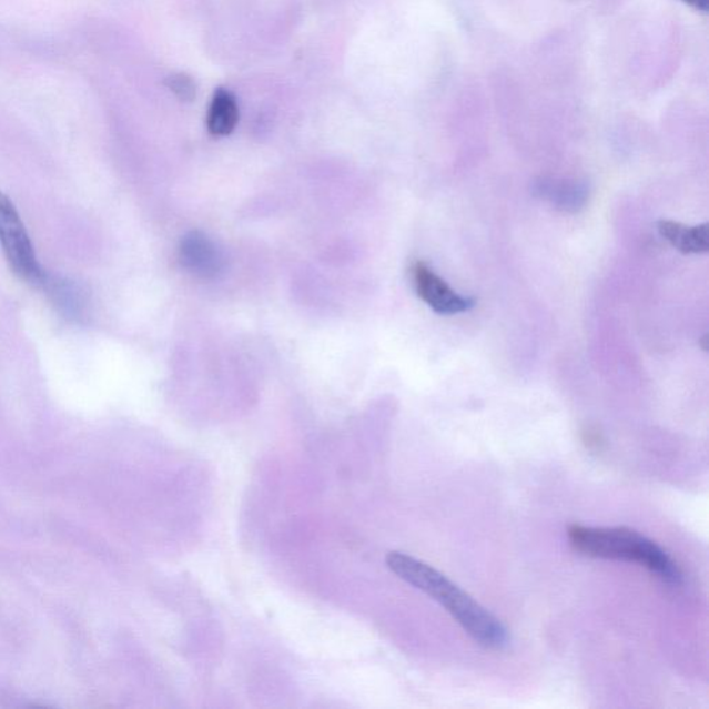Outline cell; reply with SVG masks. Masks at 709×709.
<instances>
[{
    "instance_id": "cell-8",
    "label": "cell",
    "mask_w": 709,
    "mask_h": 709,
    "mask_svg": "<svg viewBox=\"0 0 709 709\" xmlns=\"http://www.w3.org/2000/svg\"><path fill=\"white\" fill-rule=\"evenodd\" d=\"M239 105L231 92L217 89L212 99L206 128L212 136H227L234 131L239 122Z\"/></svg>"
},
{
    "instance_id": "cell-2",
    "label": "cell",
    "mask_w": 709,
    "mask_h": 709,
    "mask_svg": "<svg viewBox=\"0 0 709 709\" xmlns=\"http://www.w3.org/2000/svg\"><path fill=\"white\" fill-rule=\"evenodd\" d=\"M568 540L573 549L580 555L636 563L656 574L664 583H683V574L673 558L656 541L635 529L571 526L568 528Z\"/></svg>"
},
{
    "instance_id": "cell-1",
    "label": "cell",
    "mask_w": 709,
    "mask_h": 709,
    "mask_svg": "<svg viewBox=\"0 0 709 709\" xmlns=\"http://www.w3.org/2000/svg\"><path fill=\"white\" fill-rule=\"evenodd\" d=\"M385 564L396 577L445 607L479 646L504 650L509 645V632L505 625L438 569L401 551H389L385 556Z\"/></svg>"
},
{
    "instance_id": "cell-3",
    "label": "cell",
    "mask_w": 709,
    "mask_h": 709,
    "mask_svg": "<svg viewBox=\"0 0 709 709\" xmlns=\"http://www.w3.org/2000/svg\"><path fill=\"white\" fill-rule=\"evenodd\" d=\"M0 245L11 271L30 283H42L43 272L19 212L8 195L0 192Z\"/></svg>"
},
{
    "instance_id": "cell-6",
    "label": "cell",
    "mask_w": 709,
    "mask_h": 709,
    "mask_svg": "<svg viewBox=\"0 0 709 709\" xmlns=\"http://www.w3.org/2000/svg\"><path fill=\"white\" fill-rule=\"evenodd\" d=\"M533 193L555 209L575 214L588 204L590 189L579 179L540 178L533 183Z\"/></svg>"
},
{
    "instance_id": "cell-7",
    "label": "cell",
    "mask_w": 709,
    "mask_h": 709,
    "mask_svg": "<svg viewBox=\"0 0 709 709\" xmlns=\"http://www.w3.org/2000/svg\"><path fill=\"white\" fill-rule=\"evenodd\" d=\"M658 232L682 254H706L709 250V225L686 226L673 221L657 223Z\"/></svg>"
},
{
    "instance_id": "cell-10",
    "label": "cell",
    "mask_w": 709,
    "mask_h": 709,
    "mask_svg": "<svg viewBox=\"0 0 709 709\" xmlns=\"http://www.w3.org/2000/svg\"><path fill=\"white\" fill-rule=\"evenodd\" d=\"M686 4L691 6L696 10L707 11L708 10V0H682Z\"/></svg>"
},
{
    "instance_id": "cell-5",
    "label": "cell",
    "mask_w": 709,
    "mask_h": 709,
    "mask_svg": "<svg viewBox=\"0 0 709 709\" xmlns=\"http://www.w3.org/2000/svg\"><path fill=\"white\" fill-rule=\"evenodd\" d=\"M179 259L184 270L204 281H211L225 271L226 260L214 240L201 232H190L179 245Z\"/></svg>"
},
{
    "instance_id": "cell-9",
    "label": "cell",
    "mask_w": 709,
    "mask_h": 709,
    "mask_svg": "<svg viewBox=\"0 0 709 709\" xmlns=\"http://www.w3.org/2000/svg\"><path fill=\"white\" fill-rule=\"evenodd\" d=\"M166 87H169L179 99L183 100V102H192L195 98V92H197L192 78L184 74L170 77L169 80H166Z\"/></svg>"
},
{
    "instance_id": "cell-4",
    "label": "cell",
    "mask_w": 709,
    "mask_h": 709,
    "mask_svg": "<svg viewBox=\"0 0 709 709\" xmlns=\"http://www.w3.org/2000/svg\"><path fill=\"white\" fill-rule=\"evenodd\" d=\"M412 278L418 297L438 315L462 314V312L470 311L476 304L473 298L462 297L452 290L448 283L424 262H416L412 266Z\"/></svg>"
}]
</instances>
